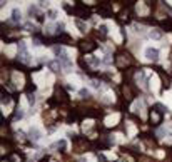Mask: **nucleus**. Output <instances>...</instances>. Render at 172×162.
I'll return each mask as SVG.
<instances>
[{
	"mask_svg": "<svg viewBox=\"0 0 172 162\" xmlns=\"http://www.w3.org/2000/svg\"><path fill=\"white\" fill-rule=\"evenodd\" d=\"M145 57H147V60H157V59H159V52H157V49L149 47V49L145 50Z\"/></svg>",
	"mask_w": 172,
	"mask_h": 162,
	"instance_id": "obj_1",
	"label": "nucleus"
},
{
	"mask_svg": "<svg viewBox=\"0 0 172 162\" xmlns=\"http://www.w3.org/2000/svg\"><path fill=\"white\" fill-rule=\"evenodd\" d=\"M22 115H24V110L20 107H17V112H15V119H20Z\"/></svg>",
	"mask_w": 172,
	"mask_h": 162,
	"instance_id": "obj_9",
	"label": "nucleus"
},
{
	"mask_svg": "<svg viewBox=\"0 0 172 162\" xmlns=\"http://www.w3.org/2000/svg\"><path fill=\"white\" fill-rule=\"evenodd\" d=\"M80 49H82V50H92L94 45L90 42H82V43H80Z\"/></svg>",
	"mask_w": 172,
	"mask_h": 162,
	"instance_id": "obj_7",
	"label": "nucleus"
},
{
	"mask_svg": "<svg viewBox=\"0 0 172 162\" xmlns=\"http://www.w3.org/2000/svg\"><path fill=\"white\" fill-rule=\"evenodd\" d=\"M8 102H10V97H8V95H4V97H2V104H8Z\"/></svg>",
	"mask_w": 172,
	"mask_h": 162,
	"instance_id": "obj_12",
	"label": "nucleus"
},
{
	"mask_svg": "<svg viewBox=\"0 0 172 162\" xmlns=\"http://www.w3.org/2000/svg\"><path fill=\"white\" fill-rule=\"evenodd\" d=\"M79 94H80V97H89V90H87V89H82Z\"/></svg>",
	"mask_w": 172,
	"mask_h": 162,
	"instance_id": "obj_10",
	"label": "nucleus"
},
{
	"mask_svg": "<svg viewBox=\"0 0 172 162\" xmlns=\"http://www.w3.org/2000/svg\"><path fill=\"white\" fill-rule=\"evenodd\" d=\"M99 30H100V37L104 39V37L107 35V25H100V29H99Z\"/></svg>",
	"mask_w": 172,
	"mask_h": 162,
	"instance_id": "obj_8",
	"label": "nucleus"
},
{
	"mask_svg": "<svg viewBox=\"0 0 172 162\" xmlns=\"http://www.w3.org/2000/svg\"><path fill=\"white\" fill-rule=\"evenodd\" d=\"M75 25H77V29H79L80 32H85V30H87V25L80 20V18H75Z\"/></svg>",
	"mask_w": 172,
	"mask_h": 162,
	"instance_id": "obj_3",
	"label": "nucleus"
},
{
	"mask_svg": "<svg viewBox=\"0 0 172 162\" xmlns=\"http://www.w3.org/2000/svg\"><path fill=\"white\" fill-rule=\"evenodd\" d=\"M92 87H95V89H99V87H100V84L97 82V80H94V82H92Z\"/></svg>",
	"mask_w": 172,
	"mask_h": 162,
	"instance_id": "obj_13",
	"label": "nucleus"
},
{
	"mask_svg": "<svg viewBox=\"0 0 172 162\" xmlns=\"http://www.w3.org/2000/svg\"><path fill=\"white\" fill-rule=\"evenodd\" d=\"M30 139H33V141H40L42 139V130L37 129V127H30Z\"/></svg>",
	"mask_w": 172,
	"mask_h": 162,
	"instance_id": "obj_2",
	"label": "nucleus"
},
{
	"mask_svg": "<svg viewBox=\"0 0 172 162\" xmlns=\"http://www.w3.org/2000/svg\"><path fill=\"white\" fill-rule=\"evenodd\" d=\"M20 10H17V8H15V10L14 12H12V20H14V22H20Z\"/></svg>",
	"mask_w": 172,
	"mask_h": 162,
	"instance_id": "obj_6",
	"label": "nucleus"
},
{
	"mask_svg": "<svg viewBox=\"0 0 172 162\" xmlns=\"http://www.w3.org/2000/svg\"><path fill=\"white\" fill-rule=\"evenodd\" d=\"M151 39H154V40L162 39V32H161V30H152V32H151Z\"/></svg>",
	"mask_w": 172,
	"mask_h": 162,
	"instance_id": "obj_5",
	"label": "nucleus"
},
{
	"mask_svg": "<svg viewBox=\"0 0 172 162\" xmlns=\"http://www.w3.org/2000/svg\"><path fill=\"white\" fill-rule=\"evenodd\" d=\"M151 120H152L154 124H159V122H161V114H157V112L152 110V112H151Z\"/></svg>",
	"mask_w": 172,
	"mask_h": 162,
	"instance_id": "obj_4",
	"label": "nucleus"
},
{
	"mask_svg": "<svg viewBox=\"0 0 172 162\" xmlns=\"http://www.w3.org/2000/svg\"><path fill=\"white\" fill-rule=\"evenodd\" d=\"M27 97H29V104H30V105L35 104V97H33V94H29Z\"/></svg>",
	"mask_w": 172,
	"mask_h": 162,
	"instance_id": "obj_11",
	"label": "nucleus"
}]
</instances>
